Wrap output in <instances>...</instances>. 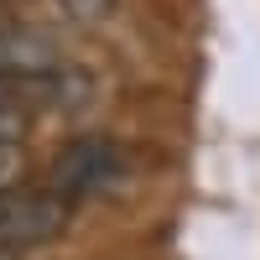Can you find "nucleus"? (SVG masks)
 Here are the masks:
<instances>
[{"instance_id": "f257e3e1", "label": "nucleus", "mask_w": 260, "mask_h": 260, "mask_svg": "<svg viewBox=\"0 0 260 260\" xmlns=\"http://www.w3.org/2000/svg\"><path fill=\"white\" fill-rule=\"evenodd\" d=\"M120 172H125V151L110 136H78V141H68L52 156L47 187L57 198H68V203H83V198H94V192H104Z\"/></svg>"}, {"instance_id": "f03ea898", "label": "nucleus", "mask_w": 260, "mask_h": 260, "mask_svg": "<svg viewBox=\"0 0 260 260\" xmlns=\"http://www.w3.org/2000/svg\"><path fill=\"white\" fill-rule=\"evenodd\" d=\"M62 47L37 31V26H21V21H0V89H42L52 73H62Z\"/></svg>"}, {"instance_id": "7ed1b4c3", "label": "nucleus", "mask_w": 260, "mask_h": 260, "mask_svg": "<svg viewBox=\"0 0 260 260\" xmlns=\"http://www.w3.org/2000/svg\"><path fill=\"white\" fill-rule=\"evenodd\" d=\"M52 6L68 16V21H78V26H99V21H110V16H115L120 0H52Z\"/></svg>"}, {"instance_id": "20e7f679", "label": "nucleus", "mask_w": 260, "mask_h": 260, "mask_svg": "<svg viewBox=\"0 0 260 260\" xmlns=\"http://www.w3.org/2000/svg\"><path fill=\"white\" fill-rule=\"evenodd\" d=\"M26 177V151L21 141H0V192H16Z\"/></svg>"}, {"instance_id": "39448f33", "label": "nucleus", "mask_w": 260, "mask_h": 260, "mask_svg": "<svg viewBox=\"0 0 260 260\" xmlns=\"http://www.w3.org/2000/svg\"><path fill=\"white\" fill-rule=\"evenodd\" d=\"M21 136H26V115L0 99V141H21Z\"/></svg>"}, {"instance_id": "423d86ee", "label": "nucleus", "mask_w": 260, "mask_h": 260, "mask_svg": "<svg viewBox=\"0 0 260 260\" xmlns=\"http://www.w3.org/2000/svg\"><path fill=\"white\" fill-rule=\"evenodd\" d=\"M0 260H16V255H6V250H0Z\"/></svg>"}, {"instance_id": "0eeeda50", "label": "nucleus", "mask_w": 260, "mask_h": 260, "mask_svg": "<svg viewBox=\"0 0 260 260\" xmlns=\"http://www.w3.org/2000/svg\"><path fill=\"white\" fill-rule=\"evenodd\" d=\"M0 21H6V11H0Z\"/></svg>"}]
</instances>
